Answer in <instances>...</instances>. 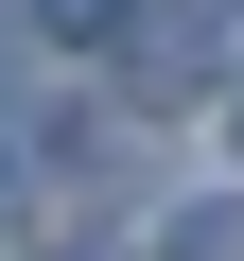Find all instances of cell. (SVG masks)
I'll return each mask as SVG.
<instances>
[{"label": "cell", "instance_id": "cell-1", "mask_svg": "<svg viewBox=\"0 0 244 261\" xmlns=\"http://www.w3.org/2000/svg\"><path fill=\"white\" fill-rule=\"evenodd\" d=\"M157 261H244V209H175V226H157Z\"/></svg>", "mask_w": 244, "mask_h": 261}, {"label": "cell", "instance_id": "cell-2", "mask_svg": "<svg viewBox=\"0 0 244 261\" xmlns=\"http://www.w3.org/2000/svg\"><path fill=\"white\" fill-rule=\"evenodd\" d=\"M53 35H122V0H53Z\"/></svg>", "mask_w": 244, "mask_h": 261}]
</instances>
